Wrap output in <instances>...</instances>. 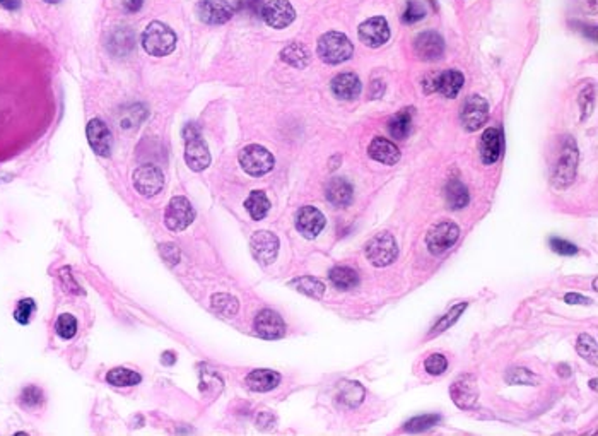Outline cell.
<instances>
[{
    "instance_id": "1",
    "label": "cell",
    "mask_w": 598,
    "mask_h": 436,
    "mask_svg": "<svg viewBox=\"0 0 598 436\" xmlns=\"http://www.w3.org/2000/svg\"><path fill=\"white\" fill-rule=\"evenodd\" d=\"M142 47L152 56L169 55L176 47V35L164 23L154 21L142 33Z\"/></svg>"
},
{
    "instance_id": "2",
    "label": "cell",
    "mask_w": 598,
    "mask_h": 436,
    "mask_svg": "<svg viewBox=\"0 0 598 436\" xmlns=\"http://www.w3.org/2000/svg\"><path fill=\"white\" fill-rule=\"evenodd\" d=\"M318 56L327 63H342L354 54V47L346 35L338 31H329L318 40Z\"/></svg>"
},
{
    "instance_id": "3",
    "label": "cell",
    "mask_w": 598,
    "mask_h": 436,
    "mask_svg": "<svg viewBox=\"0 0 598 436\" xmlns=\"http://www.w3.org/2000/svg\"><path fill=\"white\" fill-rule=\"evenodd\" d=\"M185 161L193 171H204L211 164V152L202 140L199 128L190 123L185 128Z\"/></svg>"
},
{
    "instance_id": "4",
    "label": "cell",
    "mask_w": 598,
    "mask_h": 436,
    "mask_svg": "<svg viewBox=\"0 0 598 436\" xmlns=\"http://www.w3.org/2000/svg\"><path fill=\"white\" fill-rule=\"evenodd\" d=\"M398 255L397 240L390 233H379L366 245V258L374 267H386Z\"/></svg>"
},
{
    "instance_id": "5",
    "label": "cell",
    "mask_w": 598,
    "mask_h": 436,
    "mask_svg": "<svg viewBox=\"0 0 598 436\" xmlns=\"http://www.w3.org/2000/svg\"><path fill=\"white\" fill-rule=\"evenodd\" d=\"M240 164L248 175L264 176L269 171H272L276 159L270 155L269 149L258 144H250L240 152Z\"/></svg>"
},
{
    "instance_id": "6",
    "label": "cell",
    "mask_w": 598,
    "mask_h": 436,
    "mask_svg": "<svg viewBox=\"0 0 598 436\" xmlns=\"http://www.w3.org/2000/svg\"><path fill=\"white\" fill-rule=\"evenodd\" d=\"M460 236L458 226L451 221H443V223L432 226L426 236L427 248L432 255H441L448 248H451L456 243Z\"/></svg>"
},
{
    "instance_id": "7",
    "label": "cell",
    "mask_w": 598,
    "mask_h": 436,
    "mask_svg": "<svg viewBox=\"0 0 598 436\" xmlns=\"http://www.w3.org/2000/svg\"><path fill=\"white\" fill-rule=\"evenodd\" d=\"M195 219V211L192 204L185 197H173L169 200L166 212H164V223L171 231H183L187 229L192 221Z\"/></svg>"
},
{
    "instance_id": "8",
    "label": "cell",
    "mask_w": 598,
    "mask_h": 436,
    "mask_svg": "<svg viewBox=\"0 0 598 436\" xmlns=\"http://www.w3.org/2000/svg\"><path fill=\"white\" fill-rule=\"evenodd\" d=\"M489 119V104L482 96H470L463 103L462 111H460V120H462L463 128L468 132H475L487 122Z\"/></svg>"
},
{
    "instance_id": "9",
    "label": "cell",
    "mask_w": 598,
    "mask_h": 436,
    "mask_svg": "<svg viewBox=\"0 0 598 436\" xmlns=\"http://www.w3.org/2000/svg\"><path fill=\"white\" fill-rule=\"evenodd\" d=\"M260 16L270 28L282 30L296 19V11L288 0H269L262 6Z\"/></svg>"
},
{
    "instance_id": "10",
    "label": "cell",
    "mask_w": 598,
    "mask_h": 436,
    "mask_svg": "<svg viewBox=\"0 0 598 436\" xmlns=\"http://www.w3.org/2000/svg\"><path fill=\"white\" fill-rule=\"evenodd\" d=\"M133 185H135L137 192L142 193V195L154 197L163 190L164 175L157 166L144 164V166H139L133 171Z\"/></svg>"
},
{
    "instance_id": "11",
    "label": "cell",
    "mask_w": 598,
    "mask_h": 436,
    "mask_svg": "<svg viewBox=\"0 0 598 436\" xmlns=\"http://www.w3.org/2000/svg\"><path fill=\"white\" fill-rule=\"evenodd\" d=\"M576 164H578V149L573 140H566L563 152H561L559 161L554 171V185L557 188H564L575 180L576 175Z\"/></svg>"
},
{
    "instance_id": "12",
    "label": "cell",
    "mask_w": 598,
    "mask_h": 436,
    "mask_svg": "<svg viewBox=\"0 0 598 436\" xmlns=\"http://www.w3.org/2000/svg\"><path fill=\"white\" fill-rule=\"evenodd\" d=\"M450 395L460 409H472L479 401V389L474 375H462L453 382Z\"/></svg>"
},
{
    "instance_id": "13",
    "label": "cell",
    "mask_w": 598,
    "mask_h": 436,
    "mask_svg": "<svg viewBox=\"0 0 598 436\" xmlns=\"http://www.w3.org/2000/svg\"><path fill=\"white\" fill-rule=\"evenodd\" d=\"M359 40L370 48H378L390 40V26L382 16L367 19L359 26Z\"/></svg>"
},
{
    "instance_id": "14",
    "label": "cell",
    "mask_w": 598,
    "mask_h": 436,
    "mask_svg": "<svg viewBox=\"0 0 598 436\" xmlns=\"http://www.w3.org/2000/svg\"><path fill=\"white\" fill-rule=\"evenodd\" d=\"M197 14L205 24H224L234 16V7L226 0H202L197 6Z\"/></svg>"
},
{
    "instance_id": "15",
    "label": "cell",
    "mask_w": 598,
    "mask_h": 436,
    "mask_svg": "<svg viewBox=\"0 0 598 436\" xmlns=\"http://www.w3.org/2000/svg\"><path fill=\"white\" fill-rule=\"evenodd\" d=\"M253 257L262 265H270L276 260L279 252V238L270 231H257L250 240Z\"/></svg>"
},
{
    "instance_id": "16",
    "label": "cell",
    "mask_w": 598,
    "mask_h": 436,
    "mask_svg": "<svg viewBox=\"0 0 598 436\" xmlns=\"http://www.w3.org/2000/svg\"><path fill=\"white\" fill-rule=\"evenodd\" d=\"M414 52L424 62H434L444 54V40L436 31H424L415 38Z\"/></svg>"
},
{
    "instance_id": "17",
    "label": "cell",
    "mask_w": 598,
    "mask_h": 436,
    "mask_svg": "<svg viewBox=\"0 0 598 436\" xmlns=\"http://www.w3.org/2000/svg\"><path fill=\"white\" fill-rule=\"evenodd\" d=\"M87 140L92 151L98 156L108 157L111 155V132L108 125L99 119L89 120L87 123Z\"/></svg>"
},
{
    "instance_id": "18",
    "label": "cell",
    "mask_w": 598,
    "mask_h": 436,
    "mask_svg": "<svg viewBox=\"0 0 598 436\" xmlns=\"http://www.w3.org/2000/svg\"><path fill=\"white\" fill-rule=\"evenodd\" d=\"M296 228L305 238H317L325 228V216L313 205H305L296 214Z\"/></svg>"
},
{
    "instance_id": "19",
    "label": "cell",
    "mask_w": 598,
    "mask_h": 436,
    "mask_svg": "<svg viewBox=\"0 0 598 436\" xmlns=\"http://www.w3.org/2000/svg\"><path fill=\"white\" fill-rule=\"evenodd\" d=\"M255 332L264 339H281L286 334V324L279 313L262 310L255 318Z\"/></svg>"
},
{
    "instance_id": "20",
    "label": "cell",
    "mask_w": 598,
    "mask_h": 436,
    "mask_svg": "<svg viewBox=\"0 0 598 436\" xmlns=\"http://www.w3.org/2000/svg\"><path fill=\"white\" fill-rule=\"evenodd\" d=\"M480 159L486 164H494L503 152V132L499 128L491 127L484 132L479 143Z\"/></svg>"
},
{
    "instance_id": "21",
    "label": "cell",
    "mask_w": 598,
    "mask_h": 436,
    "mask_svg": "<svg viewBox=\"0 0 598 436\" xmlns=\"http://www.w3.org/2000/svg\"><path fill=\"white\" fill-rule=\"evenodd\" d=\"M332 92L338 99H355L361 95V80L353 72H343L334 78Z\"/></svg>"
},
{
    "instance_id": "22",
    "label": "cell",
    "mask_w": 598,
    "mask_h": 436,
    "mask_svg": "<svg viewBox=\"0 0 598 436\" xmlns=\"http://www.w3.org/2000/svg\"><path fill=\"white\" fill-rule=\"evenodd\" d=\"M465 78L458 71H444L434 80V90L444 98H456L463 87Z\"/></svg>"
},
{
    "instance_id": "23",
    "label": "cell",
    "mask_w": 598,
    "mask_h": 436,
    "mask_svg": "<svg viewBox=\"0 0 598 436\" xmlns=\"http://www.w3.org/2000/svg\"><path fill=\"white\" fill-rule=\"evenodd\" d=\"M367 152H370V156L373 157L374 161H378V163H383V164H397L400 159V151L397 145L390 143L388 139H383V137H377V139H373V143L370 144Z\"/></svg>"
},
{
    "instance_id": "24",
    "label": "cell",
    "mask_w": 598,
    "mask_h": 436,
    "mask_svg": "<svg viewBox=\"0 0 598 436\" xmlns=\"http://www.w3.org/2000/svg\"><path fill=\"white\" fill-rule=\"evenodd\" d=\"M327 199L335 207H346L353 202V187L343 178H334L327 185Z\"/></svg>"
},
{
    "instance_id": "25",
    "label": "cell",
    "mask_w": 598,
    "mask_h": 436,
    "mask_svg": "<svg viewBox=\"0 0 598 436\" xmlns=\"http://www.w3.org/2000/svg\"><path fill=\"white\" fill-rule=\"evenodd\" d=\"M281 383V375L270 370H255L246 377V385L255 392H269Z\"/></svg>"
},
{
    "instance_id": "26",
    "label": "cell",
    "mask_w": 598,
    "mask_h": 436,
    "mask_svg": "<svg viewBox=\"0 0 598 436\" xmlns=\"http://www.w3.org/2000/svg\"><path fill=\"white\" fill-rule=\"evenodd\" d=\"M412 111H414L412 108H403L397 115L391 116L390 122H388V132L393 139H405L410 134L412 115H414Z\"/></svg>"
},
{
    "instance_id": "27",
    "label": "cell",
    "mask_w": 598,
    "mask_h": 436,
    "mask_svg": "<svg viewBox=\"0 0 598 436\" xmlns=\"http://www.w3.org/2000/svg\"><path fill=\"white\" fill-rule=\"evenodd\" d=\"M444 197H446L448 207L458 211L468 204V190L465 185L460 180H450L444 187Z\"/></svg>"
},
{
    "instance_id": "28",
    "label": "cell",
    "mask_w": 598,
    "mask_h": 436,
    "mask_svg": "<svg viewBox=\"0 0 598 436\" xmlns=\"http://www.w3.org/2000/svg\"><path fill=\"white\" fill-rule=\"evenodd\" d=\"M245 207L250 216H252V219L262 221L270 211V200L267 199L265 192L253 190L250 193L248 199L245 200Z\"/></svg>"
},
{
    "instance_id": "29",
    "label": "cell",
    "mask_w": 598,
    "mask_h": 436,
    "mask_svg": "<svg viewBox=\"0 0 598 436\" xmlns=\"http://www.w3.org/2000/svg\"><path fill=\"white\" fill-rule=\"evenodd\" d=\"M329 277H330V282H332L335 288L342 291L353 289L359 284L358 272L350 267H334L329 272Z\"/></svg>"
},
{
    "instance_id": "30",
    "label": "cell",
    "mask_w": 598,
    "mask_h": 436,
    "mask_svg": "<svg viewBox=\"0 0 598 436\" xmlns=\"http://www.w3.org/2000/svg\"><path fill=\"white\" fill-rule=\"evenodd\" d=\"M289 286H291V288H296V291H299V293H303V294H306V296L315 298V300H320L323 294H325V284H323L322 281L315 279V277H311V276L298 277V279L291 281Z\"/></svg>"
},
{
    "instance_id": "31",
    "label": "cell",
    "mask_w": 598,
    "mask_h": 436,
    "mask_svg": "<svg viewBox=\"0 0 598 436\" xmlns=\"http://www.w3.org/2000/svg\"><path fill=\"white\" fill-rule=\"evenodd\" d=\"M281 59L289 66L296 68H305L310 63V52L299 43H291L281 52Z\"/></svg>"
},
{
    "instance_id": "32",
    "label": "cell",
    "mask_w": 598,
    "mask_h": 436,
    "mask_svg": "<svg viewBox=\"0 0 598 436\" xmlns=\"http://www.w3.org/2000/svg\"><path fill=\"white\" fill-rule=\"evenodd\" d=\"M106 380L115 387H133L139 385L142 378H140V375L137 373V371L127 368H113L111 371H108Z\"/></svg>"
},
{
    "instance_id": "33",
    "label": "cell",
    "mask_w": 598,
    "mask_h": 436,
    "mask_svg": "<svg viewBox=\"0 0 598 436\" xmlns=\"http://www.w3.org/2000/svg\"><path fill=\"white\" fill-rule=\"evenodd\" d=\"M338 399H341L342 404H346V406L355 407L362 402V399H365V389H362L358 382L343 383Z\"/></svg>"
},
{
    "instance_id": "34",
    "label": "cell",
    "mask_w": 598,
    "mask_h": 436,
    "mask_svg": "<svg viewBox=\"0 0 598 436\" xmlns=\"http://www.w3.org/2000/svg\"><path fill=\"white\" fill-rule=\"evenodd\" d=\"M467 306H468V303H458V305H455L453 308L450 310V312H448L446 315H444V317L439 318L438 324H436L434 327H432V330H431L429 336L432 337V336H436V334H441V332H444V330H446V329H450V327L453 325L456 320H458L460 315H462L463 312H465Z\"/></svg>"
},
{
    "instance_id": "35",
    "label": "cell",
    "mask_w": 598,
    "mask_h": 436,
    "mask_svg": "<svg viewBox=\"0 0 598 436\" xmlns=\"http://www.w3.org/2000/svg\"><path fill=\"white\" fill-rule=\"evenodd\" d=\"M238 300L231 294H216L212 296V308L222 317H234L238 313Z\"/></svg>"
},
{
    "instance_id": "36",
    "label": "cell",
    "mask_w": 598,
    "mask_h": 436,
    "mask_svg": "<svg viewBox=\"0 0 598 436\" xmlns=\"http://www.w3.org/2000/svg\"><path fill=\"white\" fill-rule=\"evenodd\" d=\"M576 349H578V354H580L581 358H585L587 361L592 363V365H597V363H598L597 342L592 336H588V334H581V336L578 337Z\"/></svg>"
},
{
    "instance_id": "37",
    "label": "cell",
    "mask_w": 598,
    "mask_h": 436,
    "mask_svg": "<svg viewBox=\"0 0 598 436\" xmlns=\"http://www.w3.org/2000/svg\"><path fill=\"white\" fill-rule=\"evenodd\" d=\"M439 416L438 414H424V416H417V418H412L410 421H407L405 425H403V430L410 431V433H421V431L429 430V428L436 426L439 423Z\"/></svg>"
},
{
    "instance_id": "38",
    "label": "cell",
    "mask_w": 598,
    "mask_h": 436,
    "mask_svg": "<svg viewBox=\"0 0 598 436\" xmlns=\"http://www.w3.org/2000/svg\"><path fill=\"white\" fill-rule=\"evenodd\" d=\"M426 14H427L426 6H424L422 2H419V0H410V2H407L405 11H403L402 21L405 24L419 23L426 18Z\"/></svg>"
},
{
    "instance_id": "39",
    "label": "cell",
    "mask_w": 598,
    "mask_h": 436,
    "mask_svg": "<svg viewBox=\"0 0 598 436\" xmlns=\"http://www.w3.org/2000/svg\"><path fill=\"white\" fill-rule=\"evenodd\" d=\"M506 382L510 385H535L539 378L527 368H513L506 373Z\"/></svg>"
},
{
    "instance_id": "40",
    "label": "cell",
    "mask_w": 598,
    "mask_h": 436,
    "mask_svg": "<svg viewBox=\"0 0 598 436\" xmlns=\"http://www.w3.org/2000/svg\"><path fill=\"white\" fill-rule=\"evenodd\" d=\"M55 329H56V334H59L60 337L72 339L75 336V334H78V320H75L72 315L63 313V315H60L59 320H56Z\"/></svg>"
},
{
    "instance_id": "41",
    "label": "cell",
    "mask_w": 598,
    "mask_h": 436,
    "mask_svg": "<svg viewBox=\"0 0 598 436\" xmlns=\"http://www.w3.org/2000/svg\"><path fill=\"white\" fill-rule=\"evenodd\" d=\"M35 310H36L35 300H31V298L21 300V301H19L18 308H16V312H14L16 322H19V324H23V325H28V324H30L31 317H33Z\"/></svg>"
},
{
    "instance_id": "42",
    "label": "cell",
    "mask_w": 598,
    "mask_h": 436,
    "mask_svg": "<svg viewBox=\"0 0 598 436\" xmlns=\"http://www.w3.org/2000/svg\"><path fill=\"white\" fill-rule=\"evenodd\" d=\"M424 366H426V371L429 375H443L448 368V361L443 354H431L426 359V365Z\"/></svg>"
},
{
    "instance_id": "43",
    "label": "cell",
    "mask_w": 598,
    "mask_h": 436,
    "mask_svg": "<svg viewBox=\"0 0 598 436\" xmlns=\"http://www.w3.org/2000/svg\"><path fill=\"white\" fill-rule=\"evenodd\" d=\"M21 399H23L24 406L36 407L43 402V394H42V390L38 389V387L31 385V387H26V389L23 390Z\"/></svg>"
},
{
    "instance_id": "44",
    "label": "cell",
    "mask_w": 598,
    "mask_h": 436,
    "mask_svg": "<svg viewBox=\"0 0 598 436\" xmlns=\"http://www.w3.org/2000/svg\"><path fill=\"white\" fill-rule=\"evenodd\" d=\"M549 243H551V248L554 250L556 253H559V255L569 257V255H575V253L578 252L576 245L569 243V241H566V240H561V238H556V236L551 238V241H549Z\"/></svg>"
},
{
    "instance_id": "45",
    "label": "cell",
    "mask_w": 598,
    "mask_h": 436,
    "mask_svg": "<svg viewBox=\"0 0 598 436\" xmlns=\"http://www.w3.org/2000/svg\"><path fill=\"white\" fill-rule=\"evenodd\" d=\"M161 255H163V258L166 262H169V264H176L178 260H180V252H178V248L175 245H171V243H164V245H161Z\"/></svg>"
},
{
    "instance_id": "46",
    "label": "cell",
    "mask_w": 598,
    "mask_h": 436,
    "mask_svg": "<svg viewBox=\"0 0 598 436\" xmlns=\"http://www.w3.org/2000/svg\"><path fill=\"white\" fill-rule=\"evenodd\" d=\"M238 6H240V11L248 12L252 16H260L264 4H262V0H240Z\"/></svg>"
},
{
    "instance_id": "47",
    "label": "cell",
    "mask_w": 598,
    "mask_h": 436,
    "mask_svg": "<svg viewBox=\"0 0 598 436\" xmlns=\"http://www.w3.org/2000/svg\"><path fill=\"white\" fill-rule=\"evenodd\" d=\"M564 300L566 303H569V305H590V303H592V300H588V298L581 296V294H576V293L566 294Z\"/></svg>"
},
{
    "instance_id": "48",
    "label": "cell",
    "mask_w": 598,
    "mask_h": 436,
    "mask_svg": "<svg viewBox=\"0 0 598 436\" xmlns=\"http://www.w3.org/2000/svg\"><path fill=\"white\" fill-rule=\"evenodd\" d=\"M142 4H144V0H123L125 11H127V12H137V11H140Z\"/></svg>"
},
{
    "instance_id": "49",
    "label": "cell",
    "mask_w": 598,
    "mask_h": 436,
    "mask_svg": "<svg viewBox=\"0 0 598 436\" xmlns=\"http://www.w3.org/2000/svg\"><path fill=\"white\" fill-rule=\"evenodd\" d=\"M0 4H2V7H6V9L16 11L21 6V0H0Z\"/></svg>"
},
{
    "instance_id": "50",
    "label": "cell",
    "mask_w": 598,
    "mask_h": 436,
    "mask_svg": "<svg viewBox=\"0 0 598 436\" xmlns=\"http://www.w3.org/2000/svg\"><path fill=\"white\" fill-rule=\"evenodd\" d=\"M161 361H163V365H166V366L173 365V363L176 361L175 353H169V351H166V353H163V359H161Z\"/></svg>"
},
{
    "instance_id": "51",
    "label": "cell",
    "mask_w": 598,
    "mask_h": 436,
    "mask_svg": "<svg viewBox=\"0 0 598 436\" xmlns=\"http://www.w3.org/2000/svg\"><path fill=\"white\" fill-rule=\"evenodd\" d=\"M559 375H563V377H569V366L568 365H563V366H559Z\"/></svg>"
},
{
    "instance_id": "52",
    "label": "cell",
    "mask_w": 598,
    "mask_h": 436,
    "mask_svg": "<svg viewBox=\"0 0 598 436\" xmlns=\"http://www.w3.org/2000/svg\"><path fill=\"white\" fill-rule=\"evenodd\" d=\"M590 387H592L593 390H597V380H595V378H593V380L590 382Z\"/></svg>"
},
{
    "instance_id": "53",
    "label": "cell",
    "mask_w": 598,
    "mask_h": 436,
    "mask_svg": "<svg viewBox=\"0 0 598 436\" xmlns=\"http://www.w3.org/2000/svg\"><path fill=\"white\" fill-rule=\"evenodd\" d=\"M44 2H48V4H59L60 0H44Z\"/></svg>"
}]
</instances>
